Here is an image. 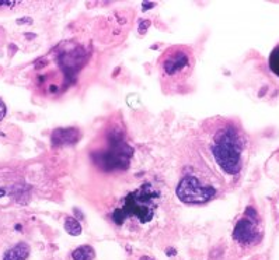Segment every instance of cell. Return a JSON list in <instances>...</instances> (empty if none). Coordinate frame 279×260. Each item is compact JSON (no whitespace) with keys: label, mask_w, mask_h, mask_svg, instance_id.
<instances>
[{"label":"cell","mask_w":279,"mask_h":260,"mask_svg":"<svg viewBox=\"0 0 279 260\" xmlns=\"http://www.w3.org/2000/svg\"><path fill=\"white\" fill-rule=\"evenodd\" d=\"M195 66V56L185 45H174L161 53L159 70L161 84L165 90L177 88L188 80Z\"/></svg>","instance_id":"6da1fadb"},{"label":"cell","mask_w":279,"mask_h":260,"mask_svg":"<svg viewBox=\"0 0 279 260\" xmlns=\"http://www.w3.org/2000/svg\"><path fill=\"white\" fill-rule=\"evenodd\" d=\"M159 198V192L150 183H145L138 190L129 193L122 206L114 211V223L124 225L128 220H136L140 224L150 223L157 209Z\"/></svg>","instance_id":"7a4b0ae2"},{"label":"cell","mask_w":279,"mask_h":260,"mask_svg":"<svg viewBox=\"0 0 279 260\" xmlns=\"http://www.w3.org/2000/svg\"><path fill=\"white\" fill-rule=\"evenodd\" d=\"M216 162L223 171L230 175H236L243 167V151L244 143L239 132L233 127H225L215 137L212 146Z\"/></svg>","instance_id":"3957f363"},{"label":"cell","mask_w":279,"mask_h":260,"mask_svg":"<svg viewBox=\"0 0 279 260\" xmlns=\"http://www.w3.org/2000/svg\"><path fill=\"white\" fill-rule=\"evenodd\" d=\"M176 194L183 203L187 205H203L215 196L216 190L210 186L202 185L194 176H185L178 183Z\"/></svg>","instance_id":"277c9868"},{"label":"cell","mask_w":279,"mask_h":260,"mask_svg":"<svg viewBox=\"0 0 279 260\" xmlns=\"http://www.w3.org/2000/svg\"><path fill=\"white\" fill-rule=\"evenodd\" d=\"M261 236L262 234H261L258 217L254 209L248 207L244 213V217L236 224L233 229V239L243 246H250L258 243L261 241Z\"/></svg>","instance_id":"5b68a950"},{"label":"cell","mask_w":279,"mask_h":260,"mask_svg":"<svg viewBox=\"0 0 279 260\" xmlns=\"http://www.w3.org/2000/svg\"><path fill=\"white\" fill-rule=\"evenodd\" d=\"M28 254H30V246L21 242L12 249H9L3 256V260H26Z\"/></svg>","instance_id":"8992f818"},{"label":"cell","mask_w":279,"mask_h":260,"mask_svg":"<svg viewBox=\"0 0 279 260\" xmlns=\"http://www.w3.org/2000/svg\"><path fill=\"white\" fill-rule=\"evenodd\" d=\"M72 257H73V260H94L95 252L94 249L89 245H83V246H79L73 250Z\"/></svg>","instance_id":"52a82bcc"},{"label":"cell","mask_w":279,"mask_h":260,"mask_svg":"<svg viewBox=\"0 0 279 260\" xmlns=\"http://www.w3.org/2000/svg\"><path fill=\"white\" fill-rule=\"evenodd\" d=\"M65 231L72 236H79L82 234V225L77 221L76 218L73 217H66L65 220Z\"/></svg>","instance_id":"ba28073f"},{"label":"cell","mask_w":279,"mask_h":260,"mask_svg":"<svg viewBox=\"0 0 279 260\" xmlns=\"http://www.w3.org/2000/svg\"><path fill=\"white\" fill-rule=\"evenodd\" d=\"M269 68L279 77V45L272 50V53L269 56Z\"/></svg>","instance_id":"9c48e42d"},{"label":"cell","mask_w":279,"mask_h":260,"mask_svg":"<svg viewBox=\"0 0 279 260\" xmlns=\"http://www.w3.org/2000/svg\"><path fill=\"white\" fill-rule=\"evenodd\" d=\"M5 116H6V106L0 102V122L3 120V118H5Z\"/></svg>","instance_id":"30bf717a"},{"label":"cell","mask_w":279,"mask_h":260,"mask_svg":"<svg viewBox=\"0 0 279 260\" xmlns=\"http://www.w3.org/2000/svg\"><path fill=\"white\" fill-rule=\"evenodd\" d=\"M167 254H169V256H173V254H176V250H167Z\"/></svg>","instance_id":"8fae6325"},{"label":"cell","mask_w":279,"mask_h":260,"mask_svg":"<svg viewBox=\"0 0 279 260\" xmlns=\"http://www.w3.org/2000/svg\"><path fill=\"white\" fill-rule=\"evenodd\" d=\"M140 260H154L152 257H147V256H143V257H140Z\"/></svg>","instance_id":"7c38bea8"},{"label":"cell","mask_w":279,"mask_h":260,"mask_svg":"<svg viewBox=\"0 0 279 260\" xmlns=\"http://www.w3.org/2000/svg\"><path fill=\"white\" fill-rule=\"evenodd\" d=\"M3 196H5V190H2V189H0V198H3Z\"/></svg>","instance_id":"4fadbf2b"}]
</instances>
